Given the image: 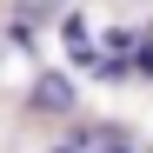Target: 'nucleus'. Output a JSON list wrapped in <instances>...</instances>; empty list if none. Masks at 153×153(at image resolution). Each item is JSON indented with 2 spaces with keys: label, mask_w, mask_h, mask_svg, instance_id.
I'll use <instances>...</instances> for the list:
<instances>
[{
  "label": "nucleus",
  "mask_w": 153,
  "mask_h": 153,
  "mask_svg": "<svg viewBox=\"0 0 153 153\" xmlns=\"http://www.w3.org/2000/svg\"><path fill=\"white\" fill-rule=\"evenodd\" d=\"M100 153H126V146H100Z\"/></svg>",
  "instance_id": "nucleus-5"
},
{
  "label": "nucleus",
  "mask_w": 153,
  "mask_h": 153,
  "mask_svg": "<svg viewBox=\"0 0 153 153\" xmlns=\"http://www.w3.org/2000/svg\"><path fill=\"white\" fill-rule=\"evenodd\" d=\"M126 73L153 80V40H133V47H126Z\"/></svg>",
  "instance_id": "nucleus-2"
},
{
  "label": "nucleus",
  "mask_w": 153,
  "mask_h": 153,
  "mask_svg": "<svg viewBox=\"0 0 153 153\" xmlns=\"http://www.w3.org/2000/svg\"><path fill=\"white\" fill-rule=\"evenodd\" d=\"M53 153H87V146H73V140H67V146H53Z\"/></svg>",
  "instance_id": "nucleus-4"
},
{
  "label": "nucleus",
  "mask_w": 153,
  "mask_h": 153,
  "mask_svg": "<svg viewBox=\"0 0 153 153\" xmlns=\"http://www.w3.org/2000/svg\"><path fill=\"white\" fill-rule=\"evenodd\" d=\"M27 107H33V113H67V107H73V80H67V73H33Z\"/></svg>",
  "instance_id": "nucleus-1"
},
{
  "label": "nucleus",
  "mask_w": 153,
  "mask_h": 153,
  "mask_svg": "<svg viewBox=\"0 0 153 153\" xmlns=\"http://www.w3.org/2000/svg\"><path fill=\"white\" fill-rule=\"evenodd\" d=\"M60 33H67V47H87V40H93V33H87V20H80V13H67V20H60Z\"/></svg>",
  "instance_id": "nucleus-3"
}]
</instances>
